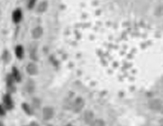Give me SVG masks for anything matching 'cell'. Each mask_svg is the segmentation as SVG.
<instances>
[{
  "label": "cell",
  "instance_id": "1",
  "mask_svg": "<svg viewBox=\"0 0 163 126\" xmlns=\"http://www.w3.org/2000/svg\"><path fill=\"white\" fill-rule=\"evenodd\" d=\"M2 102H3V105L6 110H11L13 109L14 104H13V99H12L10 94L9 93L5 94L2 97Z\"/></svg>",
  "mask_w": 163,
  "mask_h": 126
},
{
  "label": "cell",
  "instance_id": "2",
  "mask_svg": "<svg viewBox=\"0 0 163 126\" xmlns=\"http://www.w3.org/2000/svg\"><path fill=\"white\" fill-rule=\"evenodd\" d=\"M84 103H85L84 100L83 99H81V98H78V99H76L74 104H73V107H72L74 112H78L81 111L83 106H84Z\"/></svg>",
  "mask_w": 163,
  "mask_h": 126
},
{
  "label": "cell",
  "instance_id": "3",
  "mask_svg": "<svg viewBox=\"0 0 163 126\" xmlns=\"http://www.w3.org/2000/svg\"><path fill=\"white\" fill-rule=\"evenodd\" d=\"M22 17V11L20 10V9H19V8L15 9L13 12V15H12L13 22H14V23H19V21H21Z\"/></svg>",
  "mask_w": 163,
  "mask_h": 126
},
{
  "label": "cell",
  "instance_id": "4",
  "mask_svg": "<svg viewBox=\"0 0 163 126\" xmlns=\"http://www.w3.org/2000/svg\"><path fill=\"white\" fill-rule=\"evenodd\" d=\"M43 117L45 120H49V119H51L52 118L53 116V110L51 108H45L44 110H43Z\"/></svg>",
  "mask_w": 163,
  "mask_h": 126
},
{
  "label": "cell",
  "instance_id": "5",
  "mask_svg": "<svg viewBox=\"0 0 163 126\" xmlns=\"http://www.w3.org/2000/svg\"><path fill=\"white\" fill-rule=\"evenodd\" d=\"M12 76H13L14 80H15L16 82H20L21 81V75L19 73V70L15 67H13L12 69Z\"/></svg>",
  "mask_w": 163,
  "mask_h": 126
},
{
  "label": "cell",
  "instance_id": "6",
  "mask_svg": "<svg viewBox=\"0 0 163 126\" xmlns=\"http://www.w3.org/2000/svg\"><path fill=\"white\" fill-rule=\"evenodd\" d=\"M43 29L41 27L36 28L33 31H32V37L36 39H38L43 35Z\"/></svg>",
  "mask_w": 163,
  "mask_h": 126
},
{
  "label": "cell",
  "instance_id": "7",
  "mask_svg": "<svg viewBox=\"0 0 163 126\" xmlns=\"http://www.w3.org/2000/svg\"><path fill=\"white\" fill-rule=\"evenodd\" d=\"M26 70L30 75H35L37 74V67L33 63H29L26 67Z\"/></svg>",
  "mask_w": 163,
  "mask_h": 126
},
{
  "label": "cell",
  "instance_id": "8",
  "mask_svg": "<svg viewBox=\"0 0 163 126\" xmlns=\"http://www.w3.org/2000/svg\"><path fill=\"white\" fill-rule=\"evenodd\" d=\"M15 56L17 57V58L19 59L22 58L24 54V50H23V48H22V47L21 45H18V46L15 48Z\"/></svg>",
  "mask_w": 163,
  "mask_h": 126
},
{
  "label": "cell",
  "instance_id": "9",
  "mask_svg": "<svg viewBox=\"0 0 163 126\" xmlns=\"http://www.w3.org/2000/svg\"><path fill=\"white\" fill-rule=\"evenodd\" d=\"M47 7H48V4H47V2L44 1V2H42L40 4L38 5V8H37V12H44L46 10Z\"/></svg>",
  "mask_w": 163,
  "mask_h": 126
},
{
  "label": "cell",
  "instance_id": "10",
  "mask_svg": "<svg viewBox=\"0 0 163 126\" xmlns=\"http://www.w3.org/2000/svg\"><path fill=\"white\" fill-rule=\"evenodd\" d=\"M13 81H14V79H13L12 74H11V75H7L6 84L8 87H12V86H13Z\"/></svg>",
  "mask_w": 163,
  "mask_h": 126
},
{
  "label": "cell",
  "instance_id": "11",
  "mask_svg": "<svg viewBox=\"0 0 163 126\" xmlns=\"http://www.w3.org/2000/svg\"><path fill=\"white\" fill-rule=\"evenodd\" d=\"M91 126H105V123L102 120L98 119L94 121L91 124Z\"/></svg>",
  "mask_w": 163,
  "mask_h": 126
},
{
  "label": "cell",
  "instance_id": "12",
  "mask_svg": "<svg viewBox=\"0 0 163 126\" xmlns=\"http://www.w3.org/2000/svg\"><path fill=\"white\" fill-rule=\"evenodd\" d=\"M6 109L4 107V105L0 104V116H6Z\"/></svg>",
  "mask_w": 163,
  "mask_h": 126
},
{
  "label": "cell",
  "instance_id": "13",
  "mask_svg": "<svg viewBox=\"0 0 163 126\" xmlns=\"http://www.w3.org/2000/svg\"><path fill=\"white\" fill-rule=\"evenodd\" d=\"M85 121L86 122H90L92 120V114L90 112H88V113H86V115H85Z\"/></svg>",
  "mask_w": 163,
  "mask_h": 126
},
{
  "label": "cell",
  "instance_id": "14",
  "mask_svg": "<svg viewBox=\"0 0 163 126\" xmlns=\"http://www.w3.org/2000/svg\"><path fill=\"white\" fill-rule=\"evenodd\" d=\"M36 1H37V0H29V4H28V7H29V8H33L35 5H36Z\"/></svg>",
  "mask_w": 163,
  "mask_h": 126
},
{
  "label": "cell",
  "instance_id": "15",
  "mask_svg": "<svg viewBox=\"0 0 163 126\" xmlns=\"http://www.w3.org/2000/svg\"><path fill=\"white\" fill-rule=\"evenodd\" d=\"M22 108H23V109L25 110V112H27L28 114L31 113V109H30L29 106L28 105H26V104H23V105H22Z\"/></svg>",
  "mask_w": 163,
  "mask_h": 126
},
{
  "label": "cell",
  "instance_id": "16",
  "mask_svg": "<svg viewBox=\"0 0 163 126\" xmlns=\"http://www.w3.org/2000/svg\"><path fill=\"white\" fill-rule=\"evenodd\" d=\"M0 126H4L3 123H2V122H0Z\"/></svg>",
  "mask_w": 163,
  "mask_h": 126
}]
</instances>
